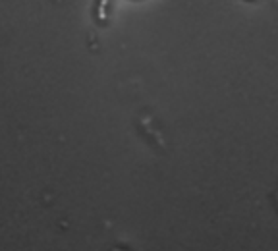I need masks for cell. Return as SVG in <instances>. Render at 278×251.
I'll return each instance as SVG.
<instances>
[{
	"label": "cell",
	"instance_id": "obj_1",
	"mask_svg": "<svg viewBox=\"0 0 278 251\" xmlns=\"http://www.w3.org/2000/svg\"><path fill=\"white\" fill-rule=\"evenodd\" d=\"M106 2H108V0H100L99 2V18L100 19H104V8H106Z\"/></svg>",
	"mask_w": 278,
	"mask_h": 251
}]
</instances>
